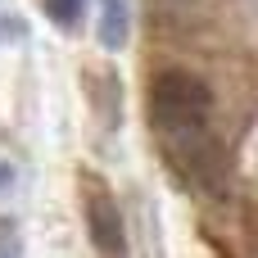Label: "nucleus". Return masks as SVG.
I'll return each instance as SVG.
<instances>
[{"mask_svg": "<svg viewBox=\"0 0 258 258\" xmlns=\"http://www.w3.org/2000/svg\"><path fill=\"white\" fill-rule=\"evenodd\" d=\"M0 258H18V231L9 222H0Z\"/></svg>", "mask_w": 258, "mask_h": 258, "instance_id": "423d86ee", "label": "nucleus"}, {"mask_svg": "<svg viewBox=\"0 0 258 258\" xmlns=\"http://www.w3.org/2000/svg\"><path fill=\"white\" fill-rule=\"evenodd\" d=\"M132 36V5L127 0H100V41L104 50H122Z\"/></svg>", "mask_w": 258, "mask_h": 258, "instance_id": "20e7f679", "label": "nucleus"}, {"mask_svg": "<svg viewBox=\"0 0 258 258\" xmlns=\"http://www.w3.org/2000/svg\"><path fill=\"white\" fill-rule=\"evenodd\" d=\"M168 141V159L204 190H222L227 181V159H222V145L209 136V127H195V132H177V136H163Z\"/></svg>", "mask_w": 258, "mask_h": 258, "instance_id": "f03ea898", "label": "nucleus"}, {"mask_svg": "<svg viewBox=\"0 0 258 258\" xmlns=\"http://www.w3.org/2000/svg\"><path fill=\"white\" fill-rule=\"evenodd\" d=\"M209 113H213V95L195 73L168 68L150 82V122H154V132H163V136L195 132V127H209Z\"/></svg>", "mask_w": 258, "mask_h": 258, "instance_id": "f257e3e1", "label": "nucleus"}, {"mask_svg": "<svg viewBox=\"0 0 258 258\" xmlns=\"http://www.w3.org/2000/svg\"><path fill=\"white\" fill-rule=\"evenodd\" d=\"M45 5V14L59 23V27H73L77 18H82V0H41Z\"/></svg>", "mask_w": 258, "mask_h": 258, "instance_id": "39448f33", "label": "nucleus"}, {"mask_svg": "<svg viewBox=\"0 0 258 258\" xmlns=\"http://www.w3.org/2000/svg\"><path fill=\"white\" fill-rule=\"evenodd\" d=\"M82 213H86V231L91 245L104 258H122L127 254V227H122V209L109 195V186L100 177H82Z\"/></svg>", "mask_w": 258, "mask_h": 258, "instance_id": "7ed1b4c3", "label": "nucleus"}, {"mask_svg": "<svg viewBox=\"0 0 258 258\" xmlns=\"http://www.w3.org/2000/svg\"><path fill=\"white\" fill-rule=\"evenodd\" d=\"M9 181H14V168H9V163H0V190H5Z\"/></svg>", "mask_w": 258, "mask_h": 258, "instance_id": "0eeeda50", "label": "nucleus"}]
</instances>
